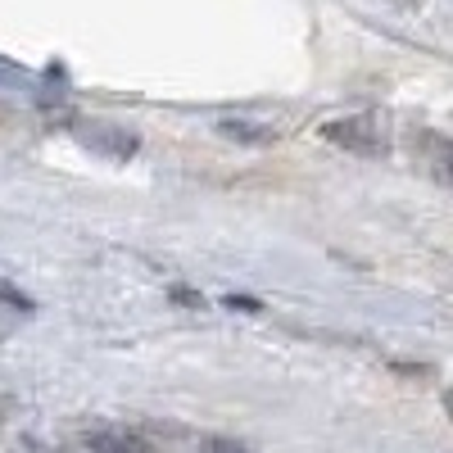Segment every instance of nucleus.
Wrapping results in <instances>:
<instances>
[{
	"instance_id": "f257e3e1",
	"label": "nucleus",
	"mask_w": 453,
	"mask_h": 453,
	"mask_svg": "<svg viewBox=\"0 0 453 453\" xmlns=\"http://www.w3.org/2000/svg\"><path fill=\"white\" fill-rule=\"evenodd\" d=\"M322 136L335 141V145L358 150V155H381V150H386V132H381V123L367 119V113H363V119H345V123H326Z\"/></svg>"
},
{
	"instance_id": "f03ea898",
	"label": "nucleus",
	"mask_w": 453,
	"mask_h": 453,
	"mask_svg": "<svg viewBox=\"0 0 453 453\" xmlns=\"http://www.w3.org/2000/svg\"><path fill=\"white\" fill-rule=\"evenodd\" d=\"M87 449L91 453H150V440L127 426H100V431H87Z\"/></svg>"
},
{
	"instance_id": "7ed1b4c3",
	"label": "nucleus",
	"mask_w": 453,
	"mask_h": 453,
	"mask_svg": "<svg viewBox=\"0 0 453 453\" xmlns=\"http://www.w3.org/2000/svg\"><path fill=\"white\" fill-rule=\"evenodd\" d=\"M422 155H426V164H431V173L440 177V181H449L453 186V141L449 136H440V132H422Z\"/></svg>"
},
{
	"instance_id": "20e7f679",
	"label": "nucleus",
	"mask_w": 453,
	"mask_h": 453,
	"mask_svg": "<svg viewBox=\"0 0 453 453\" xmlns=\"http://www.w3.org/2000/svg\"><path fill=\"white\" fill-rule=\"evenodd\" d=\"M218 132H222V136H232V141H254V145L277 141V132H273V127H250V123H222Z\"/></svg>"
},
{
	"instance_id": "39448f33",
	"label": "nucleus",
	"mask_w": 453,
	"mask_h": 453,
	"mask_svg": "<svg viewBox=\"0 0 453 453\" xmlns=\"http://www.w3.org/2000/svg\"><path fill=\"white\" fill-rule=\"evenodd\" d=\"M213 453H245V449H232V444H213Z\"/></svg>"
}]
</instances>
